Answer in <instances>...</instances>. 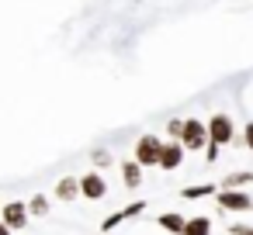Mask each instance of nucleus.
Listing matches in <instances>:
<instances>
[{
  "instance_id": "f257e3e1",
  "label": "nucleus",
  "mask_w": 253,
  "mask_h": 235,
  "mask_svg": "<svg viewBox=\"0 0 253 235\" xmlns=\"http://www.w3.org/2000/svg\"><path fill=\"white\" fill-rule=\"evenodd\" d=\"M232 138H236L232 118H229V114H211V118H208V149H205V159L215 163V159H218V149L229 145Z\"/></svg>"
},
{
  "instance_id": "f03ea898",
  "label": "nucleus",
  "mask_w": 253,
  "mask_h": 235,
  "mask_svg": "<svg viewBox=\"0 0 253 235\" xmlns=\"http://www.w3.org/2000/svg\"><path fill=\"white\" fill-rule=\"evenodd\" d=\"M215 204L218 211H232V214H243V211H253V197L239 187H222L215 194Z\"/></svg>"
},
{
  "instance_id": "7ed1b4c3",
  "label": "nucleus",
  "mask_w": 253,
  "mask_h": 235,
  "mask_svg": "<svg viewBox=\"0 0 253 235\" xmlns=\"http://www.w3.org/2000/svg\"><path fill=\"white\" fill-rule=\"evenodd\" d=\"M180 142H184V149H191V152H205V149H208V121L187 118V121H184Z\"/></svg>"
},
{
  "instance_id": "20e7f679",
  "label": "nucleus",
  "mask_w": 253,
  "mask_h": 235,
  "mask_svg": "<svg viewBox=\"0 0 253 235\" xmlns=\"http://www.w3.org/2000/svg\"><path fill=\"white\" fill-rule=\"evenodd\" d=\"M163 138H156V135H142L139 142H135V159L142 163V166H160V156H163Z\"/></svg>"
},
{
  "instance_id": "39448f33",
  "label": "nucleus",
  "mask_w": 253,
  "mask_h": 235,
  "mask_svg": "<svg viewBox=\"0 0 253 235\" xmlns=\"http://www.w3.org/2000/svg\"><path fill=\"white\" fill-rule=\"evenodd\" d=\"M0 214H4L7 228H28V214L32 211H28V201H7Z\"/></svg>"
},
{
  "instance_id": "423d86ee",
  "label": "nucleus",
  "mask_w": 253,
  "mask_h": 235,
  "mask_svg": "<svg viewBox=\"0 0 253 235\" xmlns=\"http://www.w3.org/2000/svg\"><path fill=\"white\" fill-rule=\"evenodd\" d=\"M184 142L180 138H170L167 145H163V156H160V169H167V173H173V169H180V163H184Z\"/></svg>"
},
{
  "instance_id": "0eeeda50",
  "label": "nucleus",
  "mask_w": 253,
  "mask_h": 235,
  "mask_svg": "<svg viewBox=\"0 0 253 235\" xmlns=\"http://www.w3.org/2000/svg\"><path fill=\"white\" fill-rule=\"evenodd\" d=\"M80 190H84L87 201H101V197H108V183H104L101 173H84V176H80Z\"/></svg>"
},
{
  "instance_id": "6e6552de",
  "label": "nucleus",
  "mask_w": 253,
  "mask_h": 235,
  "mask_svg": "<svg viewBox=\"0 0 253 235\" xmlns=\"http://www.w3.org/2000/svg\"><path fill=\"white\" fill-rule=\"evenodd\" d=\"M77 197H84L80 176H63V180L56 183V201H77Z\"/></svg>"
},
{
  "instance_id": "1a4fd4ad",
  "label": "nucleus",
  "mask_w": 253,
  "mask_h": 235,
  "mask_svg": "<svg viewBox=\"0 0 253 235\" xmlns=\"http://www.w3.org/2000/svg\"><path fill=\"white\" fill-rule=\"evenodd\" d=\"M156 225H160L163 232H170V235H184L187 218H184V214H177V211H163V214L156 218Z\"/></svg>"
},
{
  "instance_id": "9d476101",
  "label": "nucleus",
  "mask_w": 253,
  "mask_h": 235,
  "mask_svg": "<svg viewBox=\"0 0 253 235\" xmlns=\"http://www.w3.org/2000/svg\"><path fill=\"white\" fill-rule=\"evenodd\" d=\"M122 180H125L128 190H139V187H142V163H139V159L122 163Z\"/></svg>"
},
{
  "instance_id": "9b49d317",
  "label": "nucleus",
  "mask_w": 253,
  "mask_h": 235,
  "mask_svg": "<svg viewBox=\"0 0 253 235\" xmlns=\"http://www.w3.org/2000/svg\"><path fill=\"white\" fill-rule=\"evenodd\" d=\"M218 190H222V187H215V183H191V187L180 190V197H184V201H201V197L218 194Z\"/></svg>"
},
{
  "instance_id": "f8f14e48",
  "label": "nucleus",
  "mask_w": 253,
  "mask_h": 235,
  "mask_svg": "<svg viewBox=\"0 0 253 235\" xmlns=\"http://www.w3.org/2000/svg\"><path fill=\"white\" fill-rule=\"evenodd\" d=\"M184 235H211V218H205V214H198V218H187V228H184Z\"/></svg>"
},
{
  "instance_id": "ddd939ff",
  "label": "nucleus",
  "mask_w": 253,
  "mask_h": 235,
  "mask_svg": "<svg viewBox=\"0 0 253 235\" xmlns=\"http://www.w3.org/2000/svg\"><path fill=\"white\" fill-rule=\"evenodd\" d=\"M28 211H32L35 218H45V214H49V197H45V194L28 197Z\"/></svg>"
},
{
  "instance_id": "4468645a",
  "label": "nucleus",
  "mask_w": 253,
  "mask_h": 235,
  "mask_svg": "<svg viewBox=\"0 0 253 235\" xmlns=\"http://www.w3.org/2000/svg\"><path fill=\"white\" fill-rule=\"evenodd\" d=\"M246 183H253V169H239V173H229L222 180V187H246Z\"/></svg>"
},
{
  "instance_id": "2eb2a0df",
  "label": "nucleus",
  "mask_w": 253,
  "mask_h": 235,
  "mask_svg": "<svg viewBox=\"0 0 253 235\" xmlns=\"http://www.w3.org/2000/svg\"><path fill=\"white\" fill-rule=\"evenodd\" d=\"M122 221H128V214H125V207H122V211H115V214H108V218L101 221V232H104V235H111V232H115V228H118Z\"/></svg>"
},
{
  "instance_id": "dca6fc26",
  "label": "nucleus",
  "mask_w": 253,
  "mask_h": 235,
  "mask_svg": "<svg viewBox=\"0 0 253 235\" xmlns=\"http://www.w3.org/2000/svg\"><path fill=\"white\" fill-rule=\"evenodd\" d=\"M184 121H187V118H170V121H167V135H170V138H180V135H184Z\"/></svg>"
},
{
  "instance_id": "f3484780",
  "label": "nucleus",
  "mask_w": 253,
  "mask_h": 235,
  "mask_svg": "<svg viewBox=\"0 0 253 235\" xmlns=\"http://www.w3.org/2000/svg\"><path fill=\"white\" fill-rule=\"evenodd\" d=\"M142 211H146V201H142V197H139V201H132V204H125V214H128V218H139Z\"/></svg>"
},
{
  "instance_id": "a211bd4d",
  "label": "nucleus",
  "mask_w": 253,
  "mask_h": 235,
  "mask_svg": "<svg viewBox=\"0 0 253 235\" xmlns=\"http://www.w3.org/2000/svg\"><path fill=\"white\" fill-rule=\"evenodd\" d=\"M94 163H97V166H108V163H111V152H108V149H97V152H94Z\"/></svg>"
},
{
  "instance_id": "6ab92c4d",
  "label": "nucleus",
  "mask_w": 253,
  "mask_h": 235,
  "mask_svg": "<svg viewBox=\"0 0 253 235\" xmlns=\"http://www.w3.org/2000/svg\"><path fill=\"white\" fill-rule=\"evenodd\" d=\"M243 145H246V149L253 152V121H250V125L243 128Z\"/></svg>"
},
{
  "instance_id": "aec40b11",
  "label": "nucleus",
  "mask_w": 253,
  "mask_h": 235,
  "mask_svg": "<svg viewBox=\"0 0 253 235\" xmlns=\"http://www.w3.org/2000/svg\"><path fill=\"white\" fill-rule=\"evenodd\" d=\"M229 235H253V225H229Z\"/></svg>"
},
{
  "instance_id": "412c9836",
  "label": "nucleus",
  "mask_w": 253,
  "mask_h": 235,
  "mask_svg": "<svg viewBox=\"0 0 253 235\" xmlns=\"http://www.w3.org/2000/svg\"><path fill=\"white\" fill-rule=\"evenodd\" d=\"M11 232H14V228H7V225H0V235H11Z\"/></svg>"
}]
</instances>
